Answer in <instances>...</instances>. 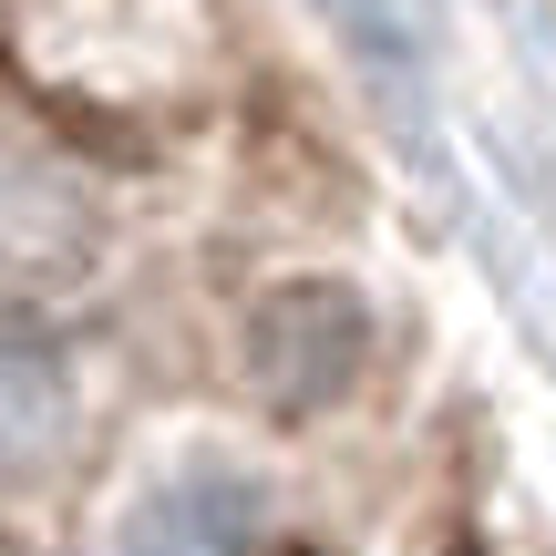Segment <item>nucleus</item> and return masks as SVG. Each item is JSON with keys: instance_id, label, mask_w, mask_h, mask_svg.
I'll list each match as a JSON object with an SVG mask.
<instances>
[{"instance_id": "obj_1", "label": "nucleus", "mask_w": 556, "mask_h": 556, "mask_svg": "<svg viewBox=\"0 0 556 556\" xmlns=\"http://www.w3.org/2000/svg\"><path fill=\"white\" fill-rule=\"evenodd\" d=\"M361 361H371V309H361V289H340V278H299V289L258 299V330H248V392H258L268 413H289V422L330 413V402L361 381Z\"/></svg>"}]
</instances>
